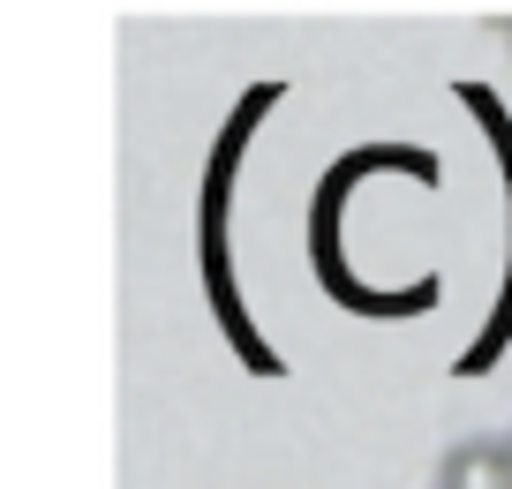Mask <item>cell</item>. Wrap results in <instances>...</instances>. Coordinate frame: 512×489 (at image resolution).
Wrapping results in <instances>:
<instances>
[{
	"label": "cell",
	"mask_w": 512,
	"mask_h": 489,
	"mask_svg": "<svg viewBox=\"0 0 512 489\" xmlns=\"http://www.w3.org/2000/svg\"><path fill=\"white\" fill-rule=\"evenodd\" d=\"M437 489H512V452L505 437H460L437 467Z\"/></svg>",
	"instance_id": "cell-1"
},
{
	"label": "cell",
	"mask_w": 512,
	"mask_h": 489,
	"mask_svg": "<svg viewBox=\"0 0 512 489\" xmlns=\"http://www.w3.org/2000/svg\"><path fill=\"white\" fill-rule=\"evenodd\" d=\"M505 452H512V429H505Z\"/></svg>",
	"instance_id": "cell-2"
},
{
	"label": "cell",
	"mask_w": 512,
	"mask_h": 489,
	"mask_svg": "<svg viewBox=\"0 0 512 489\" xmlns=\"http://www.w3.org/2000/svg\"><path fill=\"white\" fill-rule=\"evenodd\" d=\"M505 38H512V31H505Z\"/></svg>",
	"instance_id": "cell-3"
}]
</instances>
